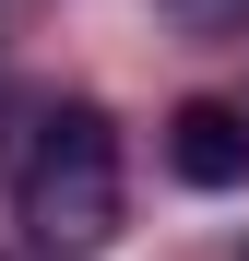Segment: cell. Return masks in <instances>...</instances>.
Masks as SVG:
<instances>
[{
    "mask_svg": "<svg viewBox=\"0 0 249 261\" xmlns=\"http://www.w3.org/2000/svg\"><path fill=\"white\" fill-rule=\"evenodd\" d=\"M119 214H131V190H119L107 107H48L36 143H24V166H12V226L48 249V261H95L119 238Z\"/></svg>",
    "mask_w": 249,
    "mask_h": 261,
    "instance_id": "6da1fadb",
    "label": "cell"
},
{
    "mask_svg": "<svg viewBox=\"0 0 249 261\" xmlns=\"http://www.w3.org/2000/svg\"><path fill=\"white\" fill-rule=\"evenodd\" d=\"M166 166H178L190 190H249V119L226 95H190L178 119H166Z\"/></svg>",
    "mask_w": 249,
    "mask_h": 261,
    "instance_id": "7a4b0ae2",
    "label": "cell"
},
{
    "mask_svg": "<svg viewBox=\"0 0 249 261\" xmlns=\"http://www.w3.org/2000/svg\"><path fill=\"white\" fill-rule=\"evenodd\" d=\"M190 24H249V0H178Z\"/></svg>",
    "mask_w": 249,
    "mask_h": 261,
    "instance_id": "3957f363",
    "label": "cell"
}]
</instances>
